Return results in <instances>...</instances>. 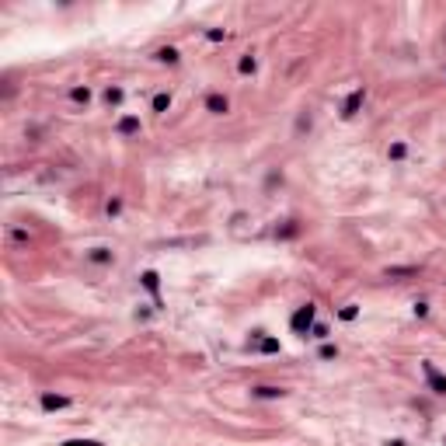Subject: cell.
<instances>
[{
  "instance_id": "14",
  "label": "cell",
  "mask_w": 446,
  "mask_h": 446,
  "mask_svg": "<svg viewBox=\"0 0 446 446\" xmlns=\"http://www.w3.org/2000/svg\"><path fill=\"white\" fill-rule=\"evenodd\" d=\"M338 317H342V321H356V317H359V307H356V303H345V307L338 310Z\"/></svg>"
},
{
  "instance_id": "15",
  "label": "cell",
  "mask_w": 446,
  "mask_h": 446,
  "mask_svg": "<svg viewBox=\"0 0 446 446\" xmlns=\"http://www.w3.org/2000/svg\"><path fill=\"white\" fill-rule=\"evenodd\" d=\"M255 66H258V63H255V56H240V63H237V70H240V73H255Z\"/></svg>"
},
{
  "instance_id": "4",
  "label": "cell",
  "mask_w": 446,
  "mask_h": 446,
  "mask_svg": "<svg viewBox=\"0 0 446 446\" xmlns=\"http://www.w3.org/2000/svg\"><path fill=\"white\" fill-rule=\"evenodd\" d=\"M42 408H46V412H59V408H70V397H63V394H42Z\"/></svg>"
},
{
  "instance_id": "26",
  "label": "cell",
  "mask_w": 446,
  "mask_h": 446,
  "mask_svg": "<svg viewBox=\"0 0 446 446\" xmlns=\"http://www.w3.org/2000/svg\"><path fill=\"white\" fill-rule=\"evenodd\" d=\"M429 314V303H415V317H425Z\"/></svg>"
},
{
  "instance_id": "21",
  "label": "cell",
  "mask_w": 446,
  "mask_h": 446,
  "mask_svg": "<svg viewBox=\"0 0 446 446\" xmlns=\"http://www.w3.org/2000/svg\"><path fill=\"white\" fill-rule=\"evenodd\" d=\"M105 209H108V216H119V213H122V202H119V199H112Z\"/></svg>"
},
{
  "instance_id": "22",
  "label": "cell",
  "mask_w": 446,
  "mask_h": 446,
  "mask_svg": "<svg viewBox=\"0 0 446 446\" xmlns=\"http://www.w3.org/2000/svg\"><path fill=\"white\" fill-rule=\"evenodd\" d=\"M335 356H338L335 345H321V359H335Z\"/></svg>"
},
{
  "instance_id": "20",
  "label": "cell",
  "mask_w": 446,
  "mask_h": 446,
  "mask_svg": "<svg viewBox=\"0 0 446 446\" xmlns=\"http://www.w3.org/2000/svg\"><path fill=\"white\" fill-rule=\"evenodd\" d=\"M415 265H404V268H387V275H415Z\"/></svg>"
},
{
  "instance_id": "11",
  "label": "cell",
  "mask_w": 446,
  "mask_h": 446,
  "mask_svg": "<svg viewBox=\"0 0 446 446\" xmlns=\"http://www.w3.org/2000/svg\"><path fill=\"white\" fill-rule=\"evenodd\" d=\"M70 101H77V105H88V101H91V91H88V88H73V91H70Z\"/></svg>"
},
{
  "instance_id": "16",
  "label": "cell",
  "mask_w": 446,
  "mask_h": 446,
  "mask_svg": "<svg viewBox=\"0 0 446 446\" xmlns=\"http://www.w3.org/2000/svg\"><path fill=\"white\" fill-rule=\"evenodd\" d=\"M157 59H160V63H178V49H171V46H168V49H160Z\"/></svg>"
},
{
  "instance_id": "3",
  "label": "cell",
  "mask_w": 446,
  "mask_h": 446,
  "mask_svg": "<svg viewBox=\"0 0 446 446\" xmlns=\"http://www.w3.org/2000/svg\"><path fill=\"white\" fill-rule=\"evenodd\" d=\"M362 98H366V91H362V88H359V91H352V94H349V101L342 105V119H352V115L359 112V105H362Z\"/></svg>"
},
{
  "instance_id": "8",
  "label": "cell",
  "mask_w": 446,
  "mask_h": 446,
  "mask_svg": "<svg viewBox=\"0 0 446 446\" xmlns=\"http://www.w3.org/2000/svg\"><path fill=\"white\" fill-rule=\"evenodd\" d=\"M119 133L122 136H129V133H140V119H133V115H126L122 122H119Z\"/></svg>"
},
{
  "instance_id": "25",
  "label": "cell",
  "mask_w": 446,
  "mask_h": 446,
  "mask_svg": "<svg viewBox=\"0 0 446 446\" xmlns=\"http://www.w3.org/2000/svg\"><path fill=\"white\" fill-rule=\"evenodd\" d=\"M209 42H223V31L220 28H209Z\"/></svg>"
},
{
  "instance_id": "27",
  "label": "cell",
  "mask_w": 446,
  "mask_h": 446,
  "mask_svg": "<svg viewBox=\"0 0 446 446\" xmlns=\"http://www.w3.org/2000/svg\"><path fill=\"white\" fill-rule=\"evenodd\" d=\"M387 446H404V443H401V439H394V443H387Z\"/></svg>"
},
{
  "instance_id": "24",
  "label": "cell",
  "mask_w": 446,
  "mask_h": 446,
  "mask_svg": "<svg viewBox=\"0 0 446 446\" xmlns=\"http://www.w3.org/2000/svg\"><path fill=\"white\" fill-rule=\"evenodd\" d=\"M314 338H328V328H324V324H314Z\"/></svg>"
},
{
  "instance_id": "9",
  "label": "cell",
  "mask_w": 446,
  "mask_h": 446,
  "mask_svg": "<svg viewBox=\"0 0 446 446\" xmlns=\"http://www.w3.org/2000/svg\"><path fill=\"white\" fill-rule=\"evenodd\" d=\"M168 108H171V94H164V91L153 94V112H157V115H164Z\"/></svg>"
},
{
  "instance_id": "6",
  "label": "cell",
  "mask_w": 446,
  "mask_h": 446,
  "mask_svg": "<svg viewBox=\"0 0 446 446\" xmlns=\"http://www.w3.org/2000/svg\"><path fill=\"white\" fill-rule=\"evenodd\" d=\"M206 108H209L213 115H223L230 105H227V98H223V94H209V98H206Z\"/></svg>"
},
{
  "instance_id": "12",
  "label": "cell",
  "mask_w": 446,
  "mask_h": 446,
  "mask_svg": "<svg viewBox=\"0 0 446 446\" xmlns=\"http://www.w3.org/2000/svg\"><path fill=\"white\" fill-rule=\"evenodd\" d=\"M122 98H126L122 88H108V91H105V101H108V105H122Z\"/></svg>"
},
{
  "instance_id": "18",
  "label": "cell",
  "mask_w": 446,
  "mask_h": 446,
  "mask_svg": "<svg viewBox=\"0 0 446 446\" xmlns=\"http://www.w3.org/2000/svg\"><path fill=\"white\" fill-rule=\"evenodd\" d=\"M258 349H262V352H279V342H275V338H262Z\"/></svg>"
},
{
  "instance_id": "10",
  "label": "cell",
  "mask_w": 446,
  "mask_h": 446,
  "mask_svg": "<svg viewBox=\"0 0 446 446\" xmlns=\"http://www.w3.org/2000/svg\"><path fill=\"white\" fill-rule=\"evenodd\" d=\"M387 157H390V160H404V157H408V143H390Z\"/></svg>"
},
{
  "instance_id": "1",
  "label": "cell",
  "mask_w": 446,
  "mask_h": 446,
  "mask_svg": "<svg viewBox=\"0 0 446 446\" xmlns=\"http://www.w3.org/2000/svg\"><path fill=\"white\" fill-rule=\"evenodd\" d=\"M290 324H293V331L307 335V328L314 324V303H303V307H300V310L293 314V321H290Z\"/></svg>"
},
{
  "instance_id": "13",
  "label": "cell",
  "mask_w": 446,
  "mask_h": 446,
  "mask_svg": "<svg viewBox=\"0 0 446 446\" xmlns=\"http://www.w3.org/2000/svg\"><path fill=\"white\" fill-rule=\"evenodd\" d=\"M255 394L258 397H282L286 390H282V387H255Z\"/></svg>"
},
{
  "instance_id": "7",
  "label": "cell",
  "mask_w": 446,
  "mask_h": 446,
  "mask_svg": "<svg viewBox=\"0 0 446 446\" xmlns=\"http://www.w3.org/2000/svg\"><path fill=\"white\" fill-rule=\"evenodd\" d=\"M88 258H91L94 265H112V258H115V255H112L108 248H94V251H88Z\"/></svg>"
},
{
  "instance_id": "2",
  "label": "cell",
  "mask_w": 446,
  "mask_h": 446,
  "mask_svg": "<svg viewBox=\"0 0 446 446\" xmlns=\"http://www.w3.org/2000/svg\"><path fill=\"white\" fill-rule=\"evenodd\" d=\"M422 370H425V380H429V387L436 390V394H446V377L432 366V362H422Z\"/></svg>"
},
{
  "instance_id": "23",
  "label": "cell",
  "mask_w": 446,
  "mask_h": 446,
  "mask_svg": "<svg viewBox=\"0 0 446 446\" xmlns=\"http://www.w3.org/2000/svg\"><path fill=\"white\" fill-rule=\"evenodd\" d=\"M11 240H18V244H28V234H25V230H11Z\"/></svg>"
},
{
  "instance_id": "17",
  "label": "cell",
  "mask_w": 446,
  "mask_h": 446,
  "mask_svg": "<svg viewBox=\"0 0 446 446\" xmlns=\"http://www.w3.org/2000/svg\"><path fill=\"white\" fill-rule=\"evenodd\" d=\"M63 446H105V443H98V439H66Z\"/></svg>"
},
{
  "instance_id": "5",
  "label": "cell",
  "mask_w": 446,
  "mask_h": 446,
  "mask_svg": "<svg viewBox=\"0 0 446 446\" xmlns=\"http://www.w3.org/2000/svg\"><path fill=\"white\" fill-rule=\"evenodd\" d=\"M244 223H251V216H248V213H237L234 223H230V234H234V237H248V234H255V230H248Z\"/></svg>"
},
{
  "instance_id": "19",
  "label": "cell",
  "mask_w": 446,
  "mask_h": 446,
  "mask_svg": "<svg viewBox=\"0 0 446 446\" xmlns=\"http://www.w3.org/2000/svg\"><path fill=\"white\" fill-rule=\"evenodd\" d=\"M143 286H147L150 293H157V272H147V275H143Z\"/></svg>"
}]
</instances>
